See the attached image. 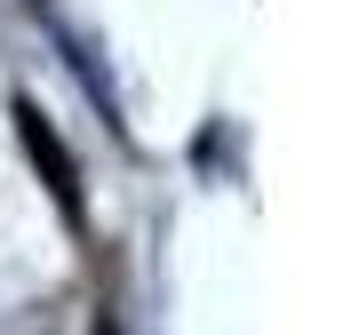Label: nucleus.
<instances>
[{
	"mask_svg": "<svg viewBox=\"0 0 351 335\" xmlns=\"http://www.w3.org/2000/svg\"><path fill=\"white\" fill-rule=\"evenodd\" d=\"M16 128H24V152H32V168H40L48 192H56V208H64V216H80V168H72L64 136L48 128V112H40V104H16Z\"/></svg>",
	"mask_w": 351,
	"mask_h": 335,
	"instance_id": "nucleus-1",
	"label": "nucleus"
},
{
	"mask_svg": "<svg viewBox=\"0 0 351 335\" xmlns=\"http://www.w3.org/2000/svg\"><path fill=\"white\" fill-rule=\"evenodd\" d=\"M96 335H120V327H112V319H104V327H96Z\"/></svg>",
	"mask_w": 351,
	"mask_h": 335,
	"instance_id": "nucleus-2",
	"label": "nucleus"
}]
</instances>
